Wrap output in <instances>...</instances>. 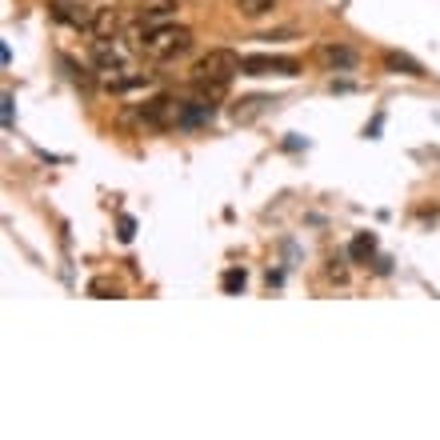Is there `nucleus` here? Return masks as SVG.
Here are the masks:
<instances>
[{
  "label": "nucleus",
  "mask_w": 440,
  "mask_h": 440,
  "mask_svg": "<svg viewBox=\"0 0 440 440\" xmlns=\"http://www.w3.org/2000/svg\"><path fill=\"white\" fill-rule=\"evenodd\" d=\"M240 72V56H236L232 48H213L208 56H200L193 68V88L196 96H205V101H220V96L228 93V84H232V76Z\"/></svg>",
  "instance_id": "obj_1"
},
{
  "label": "nucleus",
  "mask_w": 440,
  "mask_h": 440,
  "mask_svg": "<svg viewBox=\"0 0 440 440\" xmlns=\"http://www.w3.org/2000/svg\"><path fill=\"white\" fill-rule=\"evenodd\" d=\"M188 48H193V29H185V24H140L136 52L148 61H176Z\"/></svg>",
  "instance_id": "obj_2"
},
{
  "label": "nucleus",
  "mask_w": 440,
  "mask_h": 440,
  "mask_svg": "<svg viewBox=\"0 0 440 440\" xmlns=\"http://www.w3.org/2000/svg\"><path fill=\"white\" fill-rule=\"evenodd\" d=\"M180 116H185V101L180 96H156L140 108V121L153 124V128H180Z\"/></svg>",
  "instance_id": "obj_3"
},
{
  "label": "nucleus",
  "mask_w": 440,
  "mask_h": 440,
  "mask_svg": "<svg viewBox=\"0 0 440 440\" xmlns=\"http://www.w3.org/2000/svg\"><path fill=\"white\" fill-rule=\"evenodd\" d=\"M245 76H297L300 64L292 56H240Z\"/></svg>",
  "instance_id": "obj_4"
},
{
  "label": "nucleus",
  "mask_w": 440,
  "mask_h": 440,
  "mask_svg": "<svg viewBox=\"0 0 440 440\" xmlns=\"http://www.w3.org/2000/svg\"><path fill=\"white\" fill-rule=\"evenodd\" d=\"M121 9H128L140 24H148V21H164V16H173L180 4H176V0H124Z\"/></svg>",
  "instance_id": "obj_5"
},
{
  "label": "nucleus",
  "mask_w": 440,
  "mask_h": 440,
  "mask_svg": "<svg viewBox=\"0 0 440 440\" xmlns=\"http://www.w3.org/2000/svg\"><path fill=\"white\" fill-rule=\"evenodd\" d=\"M93 64L101 72H124V52L113 41H96L93 44Z\"/></svg>",
  "instance_id": "obj_6"
},
{
  "label": "nucleus",
  "mask_w": 440,
  "mask_h": 440,
  "mask_svg": "<svg viewBox=\"0 0 440 440\" xmlns=\"http://www.w3.org/2000/svg\"><path fill=\"white\" fill-rule=\"evenodd\" d=\"M317 61L324 68H357V52L344 44H324V48H317Z\"/></svg>",
  "instance_id": "obj_7"
},
{
  "label": "nucleus",
  "mask_w": 440,
  "mask_h": 440,
  "mask_svg": "<svg viewBox=\"0 0 440 440\" xmlns=\"http://www.w3.org/2000/svg\"><path fill=\"white\" fill-rule=\"evenodd\" d=\"M116 29H121V16H116V9H96L93 12V36L96 41H113L116 36Z\"/></svg>",
  "instance_id": "obj_8"
},
{
  "label": "nucleus",
  "mask_w": 440,
  "mask_h": 440,
  "mask_svg": "<svg viewBox=\"0 0 440 440\" xmlns=\"http://www.w3.org/2000/svg\"><path fill=\"white\" fill-rule=\"evenodd\" d=\"M268 104H272V101H268V96H248V101H240V104H236V108H232V121H236V124H248V121H256V116H260V113H265V108H268Z\"/></svg>",
  "instance_id": "obj_9"
},
{
  "label": "nucleus",
  "mask_w": 440,
  "mask_h": 440,
  "mask_svg": "<svg viewBox=\"0 0 440 440\" xmlns=\"http://www.w3.org/2000/svg\"><path fill=\"white\" fill-rule=\"evenodd\" d=\"M52 12H56L61 21H68L72 29H93V12H81L76 4H68V0H61V4H56Z\"/></svg>",
  "instance_id": "obj_10"
},
{
  "label": "nucleus",
  "mask_w": 440,
  "mask_h": 440,
  "mask_svg": "<svg viewBox=\"0 0 440 440\" xmlns=\"http://www.w3.org/2000/svg\"><path fill=\"white\" fill-rule=\"evenodd\" d=\"M348 256H352L357 265H364V260H372V256H377V240H372L369 232H360L357 240L348 245Z\"/></svg>",
  "instance_id": "obj_11"
},
{
  "label": "nucleus",
  "mask_w": 440,
  "mask_h": 440,
  "mask_svg": "<svg viewBox=\"0 0 440 440\" xmlns=\"http://www.w3.org/2000/svg\"><path fill=\"white\" fill-rule=\"evenodd\" d=\"M384 64H389L392 72H404V76H424V68H420L412 56H400V52H389V56H384Z\"/></svg>",
  "instance_id": "obj_12"
},
{
  "label": "nucleus",
  "mask_w": 440,
  "mask_h": 440,
  "mask_svg": "<svg viewBox=\"0 0 440 440\" xmlns=\"http://www.w3.org/2000/svg\"><path fill=\"white\" fill-rule=\"evenodd\" d=\"M272 4H277V0H236V9H240V16H248V21H256V16H265V12H272Z\"/></svg>",
  "instance_id": "obj_13"
},
{
  "label": "nucleus",
  "mask_w": 440,
  "mask_h": 440,
  "mask_svg": "<svg viewBox=\"0 0 440 440\" xmlns=\"http://www.w3.org/2000/svg\"><path fill=\"white\" fill-rule=\"evenodd\" d=\"M88 297H121V288H116V280L96 277L93 285H88Z\"/></svg>",
  "instance_id": "obj_14"
},
{
  "label": "nucleus",
  "mask_w": 440,
  "mask_h": 440,
  "mask_svg": "<svg viewBox=\"0 0 440 440\" xmlns=\"http://www.w3.org/2000/svg\"><path fill=\"white\" fill-rule=\"evenodd\" d=\"M225 292H245V285H248V277H245V268H228L225 272Z\"/></svg>",
  "instance_id": "obj_15"
}]
</instances>
